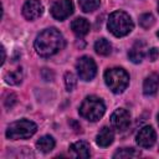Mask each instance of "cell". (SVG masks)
<instances>
[{
  "mask_svg": "<svg viewBox=\"0 0 159 159\" xmlns=\"http://www.w3.org/2000/svg\"><path fill=\"white\" fill-rule=\"evenodd\" d=\"M34 46L41 57H50L63 48L65 40L57 29L50 27L37 35Z\"/></svg>",
  "mask_w": 159,
  "mask_h": 159,
  "instance_id": "obj_1",
  "label": "cell"
},
{
  "mask_svg": "<svg viewBox=\"0 0 159 159\" xmlns=\"http://www.w3.org/2000/svg\"><path fill=\"white\" fill-rule=\"evenodd\" d=\"M133 21L130 16L124 11H114L109 15L108 19V30L116 36L122 37L128 35L133 30Z\"/></svg>",
  "mask_w": 159,
  "mask_h": 159,
  "instance_id": "obj_2",
  "label": "cell"
},
{
  "mask_svg": "<svg viewBox=\"0 0 159 159\" xmlns=\"http://www.w3.org/2000/svg\"><path fill=\"white\" fill-rule=\"evenodd\" d=\"M106 112V106L103 101L97 96H88L83 99L82 104L80 106V114L91 122H96Z\"/></svg>",
  "mask_w": 159,
  "mask_h": 159,
  "instance_id": "obj_3",
  "label": "cell"
},
{
  "mask_svg": "<svg viewBox=\"0 0 159 159\" xmlns=\"http://www.w3.org/2000/svg\"><path fill=\"white\" fill-rule=\"evenodd\" d=\"M104 82L113 93H122L129 84V75L120 67L108 68L104 72Z\"/></svg>",
  "mask_w": 159,
  "mask_h": 159,
  "instance_id": "obj_4",
  "label": "cell"
},
{
  "mask_svg": "<svg viewBox=\"0 0 159 159\" xmlns=\"http://www.w3.org/2000/svg\"><path fill=\"white\" fill-rule=\"evenodd\" d=\"M37 130V125L29 119H20L12 122L6 129V137L12 140L27 139L32 137Z\"/></svg>",
  "mask_w": 159,
  "mask_h": 159,
  "instance_id": "obj_5",
  "label": "cell"
},
{
  "mask_svg": "<svg viewBox=\"0 0 159 159\" xmlns=\"http://www.w3.org/2000/svg\"><path fill=\"white\" fill-rule=\"evenodd\" d=\"M76 70L78 77L83 81H92L97 73L96 62L89 56H82L76 63Z\"/></svg>",
  "mask_w": 159,
  "mask_h": 159,
  "instance_id": "obj_6",
  "label": "cell"
},
{
  "mask_svg": "<svg viewBox=\"0 0 159 159\" xmlns=\"http://www.w3.org/2000/svg\"><path fill=\"white\" fill-rule=\"evenodd\" d=\"M73 12L72 0H57L51 7V14L56 20H65Z\"/></svg>",
  "mask_w": 159,
  "mask_h": 159,
  "instance_id": "obj_7",
  "label": "cell"
},
{
  "mask_svg": "<svg viewBox=\"0 0 159 159\" xmlns=\"http://www.w3.org/2000/svg\"><path fill=\"white\" fill-rule=\"evenodd\" d=\"M129 123H130V114L124 108L116 109L111 116V125L118 132L125 130L129 127Z\"/></svg>",
  "mask_w": 159,
  "mask_h": 159,
  "instance_id": "obj_8",
  "label": "cell"
},
{
  "mask_svg": "<svg viewBox=\"0 0 159 159\" xmlns=\"http://www.w3.org/2000/svg\"><path fill=\"white\" fill-rule=\"evenodd\" d=\"M135 139H137V143H138L139 147H142V148H150L155 143L157 134H155V130L153 129L152 125H145V127L139 129V132L137 133Z\"/></svg>",
  "mask_w": 159,
  "mask_h": 159,
  "instance_id": "obj_9",
  "label": "cell"
},
{
  "mask_svg": "<svg viewBox=\"0 0 159 159\" xmlns=\"http://www.w3.org/2000/svg\"><path fill=\"white\" fill-rule=\"evenodd\" d=\"M43 12V6L40 0H27L22 6V15L27 20H35Z\"/></svg>",
  "mask_w": 159,
  "mask_h": 159,
  "instance_id": "obj_10",
  "label": "cell"
},
{
  "mask_svg": "<svg viewBox=\"0 0 159 159\" xmlns=\"http://www.w3.org/2000/svg\"><path fill=\"white\" fill-rule=\"evenodd\" d=\"M159 88V76L157 73H152L145 77L143 82V93L145 96H153L157 93Z\"/></svg>",
  "mask_w": 159,
  "mask_h": 159,
  "instance_id": "obj_11",
  "label": "cell"
},
{
  "mask_svg": "<svg viewBox=\"0 0 159 159\" xmlns=\"http://www.w3.org/2000/svg\"><path fill=\"white\" fill-rule=\"evenodd\" d=\"M89 144L84 140H78L73 143L70 147V152L73 154L76 158H89L91 157V150H89Z\"/></svg>",
  "mask_w": 159,
  "mask_h": 159,
  "instance_id": "obj_12",
  "label": "cell"
},
{
  "mask_svg": "<svg viewBox=\"0 0 159 159\" xmlns=\"http://www.w3.org/2000/svg\"><path fill=\"white\" fill-rule=\"evenodd\" d=\"M113 139H114V133H113L112 128H109V127H103V128L98 132V134H97V137H96V143H97L99 147L106 148V147H108V145H111V144L113 143Z\"/></svg>",
  "mask_w": 159,
  "mask_h": 159,
  "instance_id": "obj_13",
  "label": "cell"
},
{
  "mask_svg": "<svg viewBox=\"0 0 159 159\" xmlns=\"http://www.w3.org/2000/svg\"><path fill=\"white\" fill-rule=\"evenodd\" d=\"M144 55H145V43L143 41H137L132 46V48L129 50V52H128V57H129V60L133 63L142 62Z\"/></svg>",
  "mask_w": 159,
  "mask_h": 159,
  "instance_id": "obj_14",
  "label": "cell"
},
{
  "mask_svg": "<svg viewBox=\"0 0 159 159\" xmlns=\"http://www.w3.org/2000/svg\"><path fill=\"white\" fill-rule=\"evenodd\" d=\"M71 29L75 35L78 37H82L88 34L89 31V22L83 17H77L71 22Z\"/></svg>",
  "mask_w": 159,
  "mask_h": 159,
  "instance_id": "obj_15",
  "label": "cell"
},
{
  "mask_svg": "<svg viewBox=\"0 0 159 159\" xmlns=\"http://www.w3.org/2000/svg\"><path fill=\"white\" fill-rule=\"evenodd\" d=\"M55 139L51 135H43L36 142V148L42 153H48L55 148Z\"/></svg>",
  "mask_w": 159,
  "mask_h": 159,
  "instance_id": "obj_16",
  "label": "cell"
},
{
  "mask_svg": "<svg viewBox=\"0 0 159 159\" xmlns=\"http://www.w3.org/2000/svg\"><path fill=\"white\" fill-rule=\"evenodd\" d=\"M94 50L101 56H108L112 52V45L106 39H98L94 43Z\"/></svg>",
  "mask_w": 159,
  "mask_h": 159,
  "instance_id": "obj_17",
  "label": "cell"
},
{
  "mask_svg": "<svg viewBox=\"0 0 159 159\" xmlns=\"http://www.w3.org/2000/svg\"><path fill=\"white\" fill-rule=\"evenodd\" d=\"M4 80H5V82L7 84H12V86L19 84L22 81V70L21 68H16V70L6 72Z\"/></svg>",
  "mask_w": 159,
  "mask_h": 159,
  "instance_id": "obj_18",
  "label": "cell"
},
{
  "mask_svg": "<svg viewBox=\"0 0 159 159\" xmlns=\"http://www.w3.org/2000/svg\"><path fill=\"white\" fill-rule=\"evenodd\" d=\"M139 155L140 152L134 148H122L113 154V158H137Z\"/></svg>",
  "mask_w": 159,
  "mask_h": 159,
  "instance_id": "obj_19",
  "label": "cell"
},
{
  "mask_svg": "<svg viewBox=\"0 0 159 159\" xmlns=\"http://www.w3.org/2000/svg\"><path fill=\"white\" fill-rule=\"evenodd\" d=\"M101 0H78V5L82 11L84 12H92L99 7Z\"/></svg>",
  "mask_w": 159,
  "mask_h": 159,
  "instance_id": "obj_20",
  "label": "cell"
},
{
  "mask_svg": "<svg viewBox=\"0 0 159 159\" xmlns=\"http://www.w3.org/2000/svg\"><path fill=\"white\" fill-rule=\"evenodd\" d=\"M139 24H140L142 27H144V29H149V27L154 24V16H153L152 14H149V12L143 14V15L139 17Z\"/></svg>",
  "mask_w": 159,
  "mask_h": 159,
  "instance_id": "obj_21",
  "label": "cell"
},
{
  "mask_svg": "<svg viewBox=\"0 0 159 159\" xmlns=\"http://www.w3.org/2000/svg\"><path fill=\"white\" fill-rule=\"evenodd\" d=\"M76 83H77V80H76L75 75L71 73V72H66L65 73V86H66V89L67 91H72L76 87Z\"/></svg>",
  "mask_w": 159,
  "mask_h": 159,
  "instance_id": "obj_22",
  "label": "cell"
},
{
  "mask_svg": "<svg viewBox=\"0 0 159 159\" xmlns=\"http://www.w3.org/2000/svg\"><path fill=\"white\" fill-rule=\"evenodd\" d=\"M15 102H16V96H15L14 93H10V94L6 96L4 103H5V107H6V108H11V107L15 104Z\"/></svg>",
  "mask_w": 159,
  "mask_h": 159,
  "instance_id": "obj_23",
  "label": "cell"
},
{
  "mask_svg": "<svg viewBox=\"0 0 159 159\" xmlns=\"http://www.w3.org/2000/svg\"><path fill=\"white\" fill-rule=\"evenodd\" d=\"M148 57L150 61H155L159 57V50L157 47H152L148 50Z\"/></svg>",
  "mask_w": 159,
  "mask_h": 159,
  "instance_id": "obj_24",
  "label": "cell"
},
{
  "mask_svg": "<svg viewBox=\"0 0 159 159\" xmlns=\"http://www.w3.org/2000/svg\"><path fill=\"white\" fill-rule=\"evenodd\" d=\"M1 65L5 62V57H6V55H5V48H4V46H1Z\"/></svg>",
  "mask_w": 159,
  "mask_h": 159,
  "instance_id": "obj_25",
  "label": "cell"
},
{
  "mask_svg": "<svg viewBox=\"0 0 159 159\" xmlns=\"http://www.w3.org/2000/svg\"><path fill=\"white\" fill-rule=\"evenodd\" d=\"M158 124H159V113H158Z\"/></svg>",
  "mask_w": 159,
  "mask_h": 159,
  "instance_id": "obj_26",
  "label": "cell"
},
{
  "mask_svg": "<svg viewBox=\"0 0 159 159\" xmlns=\"http://www.w3.org/2000/svg\"><path fill=\"white\" fill-rule=\"evenodd\" d=\"M158 36H159V31H158Z\"/></svg>",
  "mask_w": 159,
  "mask_h": 159,
  "instance_id": "obj_27",
  "label": "cell"
},
{
  "mask_svg": "<svg viewBox=\"0 0 159 159\" xmlns=\"http://www.w3.org/2000/svg\"><path fill=\"white\" fill-rule=\"evenodd\" d=\"M158 9H159V4H158Z\"/></svg>",
  "mask_w": 159,
  "mask_h": 159,
  "instance_id": "obj_28",
  "label": "cell"
}]
</instances>
